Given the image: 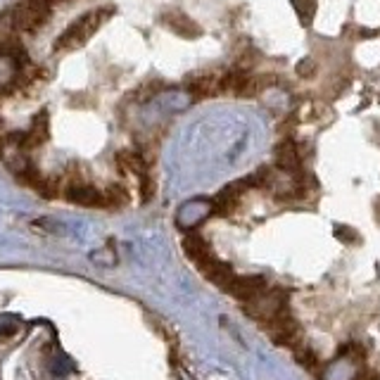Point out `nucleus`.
Returning a JSON list of instances; mask_svg holds the SVG:
<instances>
[{
	"label": "nucleus",
	"mask_w": 380,
	"mask_h": 380,
	"mask_svg": "<svg viewBox=\"0 0 380 380\" xmlns=\"http://www.w3.org/2000/svg\"><path fill=\"white\" fill-rule=\"evenodd\" d=\"M112 15H114L112 5H100V8H96V10H89V13L81 15L79 20H76L74 24L69 26L60 38H57L52 52H55V55H62V52H67V50L81 48L84 43H89L91 36H96L98 29H100L102 24H107V20Z\"/></svg>",
	"instance_id": "1"
},
{
	"label": "nucleus",
	"mask_w": 380,
	"mask_h": 380,
	"mask_svg": "<svg viewBox=\"0 0 380 380\" xmlns=\"http://www.w3.org/2000/svg\"><path fill=\"white\" fill-rule=\"evenodd\" d=\"M57 5H62V0H20L10 8V13H13V20L22 31V36L24 33L36 36L40 29L48 24Z\"/></svg>",
	"instance_id": "2"
},
{
	"label": "nucleus",
	"mask_w": 380,
	"mask_h": 380,
	"mask_svg": "<svg viewBox=\"0 0 380 380\" xmlns=\"http://www.w3.org/2000/svg\"><path fill=\"white\" fill-rule=\"evenodd\" d=\"M64 197L74 204H81V207H100V209L109 207L105 190H98L96 185H89L84 178H69L67 185H64Z\"/></svg>",
	"instance_id": "3"
},
{
	"label": "nucleus",
	"mask_w": 380,
	"mask_h": 380,
	"mask_svg": "<svg viewBox=\"0 0 380 380\" xmlns=\"http://www.w3.org/2000/svg\"><path fill=\"white\" fill-rule=\"evenodd\" d=\"M276 167L283 174H290V176H300V174H302V155H300V148H297L295 140L285 138V140H280V143H278Z\"/></svg>",
	"instance_id": "4"
},
{
	"label": "nucleus",
	"mask_w": 380,
	"mask_h": 380,
	"mask_svg": "<svg viewBox=\"0 0 380 380\" xmlns=\"http://www.w3.org/2000/svg\"><path fill=\"white\" fill-rule=\"evenodd\" d=\"M226 290L231 292L233 297H238V300L252 302L261 292H266V280L261 276H233Z\"/></svg>",
	"instance_id": "5"
},
{
	"label": "nucleus",
	"mask_w": 380,
	"mask_h": 380,
	"mask_svg": "<svg viewBox=\"0 0 380 380\" xmlns=\"http://www.w3.org/2000/svg\"><path fill=\"white\" fill-rule=\"evenodd\" d=\"M250 185H248V181H236V183H231V185H226L224 190L219 192V195L212 200V209H214V214H231L233 209L238 207V202H241V197L245 195V190H248Z\"/></svg>",
	"instance_id": "6"
},
{
	"label": "nucleus",
	"mask_w": 380,
	"mask_h": 380,
	"mask_svg": "<svg viewBox=\"0 0 380 380\" xmlns=\"http://www.w3.org/2000/svg\"><path fill=\"white\" fill-rule=\"evenodd\" d=\"M162 22H165V26L172 33H176V36H183V38H197V36H200V24L192 22L188 15L176 13V10H169V13H165Z\"/></svg>",
	"instance_id": "7"
},
{
	"label": "nucleus",
	"mask_w": 380,
	"mask_h": 380,
	"mask_svg": "<svg viewBox=\"0 0 380 380\" xmlns=\"http://www.w3.org/2000/svg\"><path fill=\"white\" fill-rule=\"evenodd\" d=\"M185 93L192 98V100H204V98L219 96V74H200L192 76V79L185 84Z\"/></svg>",
	"instance_id": "8"
},
{
	"label": "nucleus",
	"mask_w": 380,
	"mask_h": 380,
	"mask_svg": "<svg viewBox=\"0 0 380 380\" xmlns=\"http://www.w3.org/2000/svg\"><path fill=\"white\" fill-rule=\"evenodd\" d=\"M295 5V13L300 17V22L304 26L312 24L314 15H317V0H290Z\"/></svg>",
	"instance_id": "9"
},
{
	"label": "nucleus",
	"mask_w": 380,
	"mask_h": 380,
	"mask_svg": "<svg viewBox=\"0 0 380 380\" xmlns=\"http://www.w3.org/2000/svg\"><path fill=\"white\" fill-rule=\"evenodd\" d=\"M340 356L342 359H349V361H364V347L356 344V342H349L340 349Z\"/></svg>",
	"instance_id": "10"
},
{
	"label": "nucleus",
	"mask_w": 380,
	"mask_h": 380,
	"mask_svg": "<svg viewBox=\"0 0 380 380\" xmlns=\"http://www.w3.org/2000/svg\"><path fill=\"white\" fill-rule=\"evenodd\" d=\"M335 236L337 238H347L344 243H354V241H359V236L352 231V228H347V226H337L335 228Z\"/></svg>",
	"instance_id": "11"
},
{
	"label": "nucleus",
	"mask_w": 380,
	"mask_h": 380,
	"mask_svg": "<svg viewBox=\"0 0 380 380\" xmlns=\"http://www.w3.org/2000/svg\"><path fill=\"white\" fill-rule=\"evenodd\" d=\"M314 69H317V67H314V62H312V60H304V62L300 64V67H297V74H300V76H312V74H314Z\"/></svg>",
	"instance_id": "12"
},
{
	"label": "nucleus",
	"mask_w": 380,
	"mask_h": 380,
	"mask_svg": "<svg viewBox=\"0 0 380 380\" xmlns=\"http://www.w3.org/2000/svg\"><path fill=\"white\" fill-rule=\"evenodd\" d=\"M3 102H5V98H3V93H0V109H3Z\"/></svg>",
	"instance_id": "13"
},
{
	"label": "nucleus",
	"mask_w": 380,
	"mask_h": 380,
	"mask_svg": "<svg viewBox=\"0 0 380 380\" xmlns=\"http://www.w3.org/2000/svg\"><path fill=\"white\" fill-rule=\"evenodd\" d=\"M376 207H378V219H380V200H378V204H376Z\"/></svg>",
	"instance_id": "14"
},
{
	"label": "nucleus",
	"mask_w": 380,
	"mask_h": 380,
	"mask_svg": "<svg viewBox=\"0 0 380 380\" xmlns=\"http://www.w3.org/2000/svg\"><path fill=\"white\" fill-rule=\"evenodd\" d=\"M62 3H67V0H62Z\"/></svg>",
	"instance_id": "15"
}]
</instances>
